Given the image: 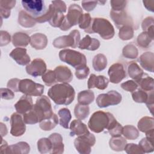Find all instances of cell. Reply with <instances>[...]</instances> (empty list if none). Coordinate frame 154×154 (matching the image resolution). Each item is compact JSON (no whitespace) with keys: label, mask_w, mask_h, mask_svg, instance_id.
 Wrapping results in <instances>:
<instances>
[{"label":"cell","mask_w":154,"mask_h":154,"mask_svg":"<svg viewBox=\"0 0 154 154\" xmlns=\"http://www.w3.org/2000/svg\"><path fill=\"white\" fill-rule=\"evenodd\" d=\"M48 95L55 104L68 105L73 101L75 91L71 85L61 83L51 87L48 91Z\"/></svg>","instance_id":"cell-1"},{"label":"cell","mask_w":154,"mask_h":154,"mask_svg":"<svg viewBox=\"0 0 154 154\" xmlns=\"http://www.w3.org/2000/svg\"><path fill=\"white\" fill-rule=\"evenodd\" d=\"M87 33H97L103 39L109 40L114 36L115 31L108 20L102 17H95L92 19L91 26Z\"/></svg>","instance_id":"cell-2"},{"label":"cell","mask_w":154,"mask_h":154,"mask_svg":"<svg viewBox=\"0 0 154 154\" xmlns=\"http://www.w3.org/2000/svg\"><path fill=\"white\" fill-rule=\"evenodd\" d=\"M113 117L110 112H105L102 111H96L90 117L88 126L92 132L100 133L107 129Z\"/></svg>","instance_id":"cell-3"},{"label":"cell","mask_w":154,"mask_h":154,"mask_svg":"<svg viewBox=\"0 0 154 154\" xmlns=\"http://www.w3.org/2000/svg\"><path fill=\"white\" fill-rule=\"evenodd\" d=\"M59 58L61 61L70 65L75 69L85 66L87 64V59L85 56L76 51L65 49L60 51Z\"/></svg>","instance_id":"cell-4"},{"label":"cell","mask_w":154,"mask_h":154,"mask_svg":"<svg viewBox=\"0 0 154 154\" xmlns=\"http://www.w3.org/2000/svg\"><path fill=\"white\" fill-rule=\"evenodd\" d=\"M82 8L78 4H71L68 8L67 14L64 17L60 28L62 31H67L72 26L79 24L82 15Z\"/></svg>","instance_id":"cell-5"},{"label":"cell","mask_w":154,"mask_h":154,"mask_svg":"<svg viewBox=\"0 0 154 154\" xmlns=\"http://www.w3.org/2000/svg\"><path fill=\"white\" fill-rule=\"evenodd\" d=\"M32 109L38 117L39 123L43 120L51 117L54 114L51 101L45 95H42L37 99Z\"/></svg>","instance_id":"cell-6"},{"label":"cell","mask_w":154,"mask_h":154,"mask_svg":"<svg viewBox=\"0 0 154 154\" xmlns=\"http://www.w3.org/2000/svg\"><path fill=\"white\" fill-rule=\"evenodd\" d=\"M80 32L77 29L72 30L69 35L57 37L53 42V45L56 48H66L71 47L75 48L78 46L80 42Z\"/></svg>","instance_id":"cell-7"},{"label":"cell","mask_w":154,"mask_h":154,"mask_svg":"<svg viewBox=\"0 0 154 154\" xmlns=\"http://www.w3.org/2000/svg\"><path fill=\"white\" fill-rule=\"evenodd\" d=\"M19 91L30 96H40L44 91V86L31 79H23L19 82Z\"/></svg>","instance_id":"cell-8"},{"label":"cell","mask_w":154,"mask_h":154,"mask_svg":"<svg viewBox=\"0 0 154 154\" xmlns=\"http://www.w3.org/2000/svg\"><path fill=\"white\" fill-rule=\"evenodd\" d=\"M96 143L94 135L90 132L78 136L74 141V146L76 150L81 154H89L91 152V147Z\"/></svg>","instance_id":"cell-9"},{"label":"cell","mask_w":154,"mask_h":154,"mask_svg":"<svg viewBox=\"0 0 154 154\" xmlns=\"http://www.w3.org/2000/svg\"><path fill=\"white\" fill-rule=\"evenodd\" d=\"M22 4L25 11L35 19L43 15L48 9L42 0H23Z\"/></svg>","instance_id":"cell-10"},{"label":"cell","mask_w":154,"mask_h":154,"mask_svg":"<svg viewBox=\"0 0 154 154\" xmlns=\"http://www.w3.org/2000/svg\"><path fill=\"white\" fill-rule=\"evenodd\" d=\"M122 99V95L119 92L115 90H111L106 93L99 94L96 102L99 108H106L119 104Z\"/></svg>","instance_id":"cell-11"},{"label":"cell","mask_w":154,"mask_h":154,"mask_svg":"<svg viewBox=\"0 0 154 154\" xmlns=\"http://www.w3.org/2000/svg\"><path fill=\"white\" fill-rule=\"evenodd\" d=\"M25 123L18 112L13 113L10 117V134L14 137L22 136L26 131Z\"/></svg>","instance_id":"cell-12"},{"label":"cell","mask_w":154,"mask_h":154,"mask_svg":"<svg viewBox=\"0 0 154 154\" xmlns=\"http://www.w3.org/2000/svg\"><path fill=\"white\" fill-rule=\"evenodd\" d=\"M26 71L28 74L34 77L42 76L46 72V63L41 58H35L26 66Z\"/></svg>","instance_id":"cell-13"},{"label":"cell","mask_w":154,"mask_h":154,"mask_svg":"<svg viewBox=\"0 0 154 154\" xmlns=\"http://www.w3.org/2000/svg\"><path fill=\"white\" fill-rule=\"evenodd\" d=\"M109 81L113 84H118L126 78V71L122 64L116 63L112 64L108 72Z\"/></svg>","instance_id":"cell-14"},{"label":"cell","mask_w":154,"mask_h":154,"mask_svg":"<svg viewBox=\"0 0 154 154\" xmlns=\"http://www.w3.org/2000/svg\"><path fill=\"white\" fill-rule=\"evenodd\" d=\"M110 17L118 28L125 25H130L134 28V25L131 17L128 15L125 10L116 11H110Z\"/></svg>","instance_id":"cell-15"},{"label":"cell","mask_w":154,"mask_h":154,"mask_svg":"<svg viewBox=\"0 0 154 154\" xmlns=\"http://www.w3.org/2000/svg\"><path fill=\"white\" fill-rule=\"evenodd\" d=\"M9 55L19 65L25 66L30 63L31 59L25 48H16L10 53Z\"/></svg>","instance_id":"cell-16"},{"label":"cell","mask_w":154,"mask_h":154,"mask_svg":"<svg viewBox=\"0 0 154 154\" xmlns=\"http://www.w3.org/2000/svg\"><path fill=\"white\" fill-rule=\"evenodd\" d=\"M108 83L109 79L103 75L96 76L94 74H91L88 80L87 86L88 89L97 88L99 90H105Z\"/></svg>","instance_id":"cell-17"},{"label":"cell","mask_w":154,"mask_h":154,"mask_svg":"<svg viewBox=\"0 0 154 154\" xmlns=\"http://www.w3.org/2000/svg\"><path fill=\"white\" fill-rule=\"evenodd\" d=\"M32 99L30 96L23 95L15 103L14 108L20 114H24L30 111L33 107Z\"/></svg>","instance_id":"cell-18"},{"label":"cell","mask_w":154,"mask_h":154,"mask_svg":"<svg viewBox=\"0 0 154 154\" xmlns=\"http://www.w3.org/2000/svg\"><path fill=\"white\" fill-rule=\"evenodd\" d=\"M54 71L58 82L68 83L73 79V74L70 69L65 66H58Z\"/></svg>","instance_id":"cell-19"},{"label":"cell","mask_w":154,"mask_h":154,"mask_svg":"<svg viewBox=\"0 0 154 154\" xmlns=\"http://www.w3.org/2000/svg\"><path fill=\"white\" fill-rule=\"evenodd\" d=\"M52 144L51 153L61 154L64 152V144L62 136L58 133H53L49 137Z\"/></svg>","instance_id":"cell-20"},{"label":"cell","mask_w":154,"mask_h":154,"mask_svg":"<svg viewBox=\"0 0 154 154\" xmlns=\"http://www.w3.org/2000/svg\"><path fill=\"white\" fill-rule=\"evenodd\" d=\"M78 47L82 50L95 51L100 47V42L96 38H91L90 35H86L81 40H80Z\"/></svg>","instance_id":"cell-21"},{"label":"cell","mask_w":154,"mask_h":154,"mask_svg":"<svg viewBox=\"0 0 154 154\" xmlns=\"http://www.w3.org/2000/svg\"><path fill=\"white\" fill-rule=\"evenodd\" d=\"M30 38V45L34 49L42 50L46 47L48 38L45 34L42 33H35L32 34Z\"/></svg>","instance_id":"cell-22"},{"label":"cell","mask_w":154,"mask_h":154,"mask_svg":"<svg viewBox=\"0 0 154 154\" xmlns=\"http://www.w3.org/2000/svg\"><path fill=\"white\" fill-rule=\"evenodd\" d=\"M70 135L72 137L75 135L79 136L89 132L87 125L79 119L72 120L70 125Z\"/></svg>","instance_id":"cell-23"},{"label":"cell","mask_w":154,"mask_h":154,"mask_svg":"<svg viewBox=\"0 0 154 154\" xmlns=\"http://www.w3.org/2000/svg\"><path fill=\"white\" fill-rule=\"evenodd\" d=\"M141 66L146 70L153 72L154 55L153 52H147L143 53L138 59Z\"/></svg>","instance_id":"cell-24"},{"label":"cell","mask_w":154,"mask_h":154,"mask_svg":"<svg viewBox=\"0 0 154 154\" xmlns=\"http://www.w3.org/2000/svg\"><path fill=\"white\" fill-rule=\"evenodd\" d=\"M30 147L29 144L23 141L19 142L15 144L8 146L5 153H24L26 154L29 152Z\"/></svg>","instance_id":"cell-25"},{"label":"cell","mask_w":154,"mask_h":154,"mask_svg":"<svg viewBox=\"0 0 154 154\" xmlns=\"http://www.w3.org/2000/svg\"><path fill=\"white\" fill-rule=\"evenodd\" d=\"M18 22L23 27L31 28L36 23L35 19L28 14L26 11L21 10L19 13Z\"/></svg>","instance_id":"cell-26"},{"label":"cell","mask_w":154,"mask_h":154,"mask_svg":"<svg viewBox=\"0 0 154 154\" xmlns=\"http://www.w3.org/2000/svg\"><path fill=\"white\" fill-rule=\"evenodd\" d=\"M51 8V16L48 21L49 24L53 26V27H60L62 23V22L64 20V15L63 13L55 9L52 4L49 5Z\"/></svg>","instance_id":"cell-27"},{"label":"cell","mask_w":154,"mask_h":154,"mask_svg":"<svg viewBox=\"0 0 154 154\" xmlns=\"http://www.w3.org/2000/svg\"><path fill=\"white\" fill-rule=\"evenodd\" d=\"M31 38L26 33L18 32L12 36V43L13 46L19 48V46L25 47L30 43Z\"/></svg>","instance_id":"cell-28"},{"label":"cell","mask_w":154,"mask_h":154,"mask_svg":"<svg viewBox=\"0 0 154 154\" xmlns=\"http://www.w3.org/2000/svg\"><path fill=\"white\" fill-rule=\"evenodd\" d=\"M141 88L145 91H153L154 89V80L153 79L148 76L147 74L144 73L143 75L136 82Z\"/></svg>","instance_id":"cell-29"},{"label":"cell","mask_w":154,"mask_h":154,"mask_svg":"<svg viewBox=\"0 0 154 154\" xmlns=\"http://www.w3.org/2000/svg\"><path fill=\"white\" fill-rule=\"evenodd\" d=\"M154 119L153 117L145 116L142 117L138 123V129L144 133L149 132L152 130H154Z\"/></svg>","instance_id":"cell-30"},{"label":"cell","mask_w":154,"mask_h":154,"mask_svg":"<svg viewBox=\"0 0 154 154\" xmlns=\"http://www.w3.org/2000/svg\"><path fill=\"white\" fill-rule=\"evenodd\" d=\"M128 73L129 76L137 82L143 75V70L135 62H131L128 67Z\"/></svg>","instance_id":"cell-31"},{"label":"cell","mask_w":154,"mask_h":154,"mask_svg":"<svg viewBox=\"0 0 154 154\" xmlns=\"http://www.w3.org/2000/svg\"><path fill=\"white\" fill-rule=\"evenodd\" d=\"M93 67L94 70L100 72L104 70L107 66V58L102 54H98L94 56L93 60Z\"/></svg>","instance_id":"cell-32"},{"label":"cell","mask_w":154,"mask_h":154,"mask_svg":"<svg viewBox=\"0 0 154 154\" xmlns=\"http://www.w3.org/2000/svg\"><path fill=\"white\" fill-rule=\"evenodd\" d=\"M58 122L59 120L58 116L54 113L51 117L41 121L39 126L40 128L43 131H51L56 126V125L58 123Z\"/></svg>","instance_id":"cell-33"},{"label":"cell","mask_w":154,"mask_h":154,"mask_svg":"<svg viewBox=\"0 0 154 154\" xmlns=\"http://www.w3.org/2000/svg\"><path fill=\"white\" fill-rule=\"evenodd\" d=\"M94 99V94L91 90H84L80 91L78 94V103L88 105L91 103Z\"/></svg>","instance_id":"cell-34"},{"label":"cell","mask_w":154,"mask_h":154,"mask_svg":"<svg viewBox=\"0 0 154 154\" xmlns=\"http://www.w3.org/2000/svg\"><path fill=\"white\" fill-rule=\"evenodd\" d=\"M58 114L59 116V123L61 126L65 129L69 128V123L70 122L72 116L70 111L66 108H63L58 111Z\"/></svg>","instance_id":"cell-35"},{"label":"cell","mask_w":154,"mask_h":154,"mask_svg":"<svg viewBox=\"0 0 154 154\" xmlns=\"http://www.w3.org/2000/svg\"><path fill=\"white\" fill-rule=\"evenodd\" d=\"M110 148L115 151H122L124 150L126 144V140L122 137H112L109 142Z\"/></svg>","instance_id":"cell-36"},{"label":"cell","mask_w":154,"mask_h":154,"mask_svg":"<svg viewBox=\"0 0 154 154\" xmlns=\"http://www.w3.org/2000/svg\"><path fill=\"white\" fill-rule=\"evenodd\" d=\"M90 113V108L88 105L78 103L74 109L75 116L77 119L84 120L86 119Z\"/></svg>","instance_id":"cell-37"},{"label":"cell","mask_w":154,"mask_h":154,"mask_svg":"<svg viewBox=\"0 0 154 154\" xmlns=\"http://www.w3.org/2000/svg\"><path fill=\"white\" fill-rule=\"evenodd\" d=\"M122 134L126 138L134 140L138 137L139 132L135 126L132 125H126L123 128Z\"/></svg>","instance_id":"cell-38"},{"label":"cell","mask_w":154,"mask_h":154,"mask_svg":"<svg viewBox=\"0 0 154 154\" xmlns=\"http://www.w3.org/2000/svg\"><path fill=\"white\" fill-rule=\"evenodd\" d=\"M122 54L123 57L126 58L135 59L138 57V51L134 44L129 43L123 48Z\"/></svg>","instance_id":"cell-39"},{"label":"cell","mask_w":154,"mask_h":154,"mask_svg":"<svg viewBox=\"0 0 154 154\" xmlns=\"http://www.w3.org/2000/svg\"><path fill=\"white\" fill-rule=\"evenodd\" d=\"M38 150L41 153H50L52 150V144L49 138H42L37 141Z\"/></svg>","instance_id":"cell-40"},{"label":"cell","mask_w":154,"mask_h":154,"mask_svg":"<svg viewBox=\"0 0 154 154\" xmlns=\"http://www.w3.org/2000/svg\"><path fill=\"white\" fill-rule=\"evenodd\" d=\"M153 25L154 20L153 17H146L141 24V27L143 31L147 32L149 37L153 40Z\"/></svg>","instance_id":"cell-41"},{"label":"cell","mask_w":154,"mask_h":154,"mask_svg":"<svg viewBox=\"0 0 154 154\" xmlns=\"http://www.w3.org/2000/svg\"><path fill=\"white\" fill-rule=\"evenodd\" d=\"M119 37L123 40H128L134 37V28L130 25H125L119 28Z\"/></svg>","instance_id":"cell-42"},{"label":"cell","mask_w":154,"mask_h":154,"mask_svg":"<svg viewBox=\"0 0 154 154\" xmlns=\"http://www.w3.org/2000/svg\"><path fill=\"white\" fill-rule=\"evenodd\" d=\"M152 39L149 37L147 32L143 31L137 37V44L142 48H148L152 42Z\"/></svg>","instance_id":"cell-43"},{"label":"cell","mask_w":154,"mask_h":154,"mask_svg":"<svg viewBox=\"0 0 154 154\" xmlns=\"http://www.w3.org/2000/svg\"><path fill=\"white\" fill-rule=\"evenodd\" d=\"M133 100L137 103H146L148 98V93L147 91L139 88L132 93Z\"/></svg>","instance_id":"cell-44"},{"label":"cell","mask_w":154,"mask_h":154,"mask_svg":"<svg viewBox=\"0 0 154 154\" xmlns=\"http://www.w3.org/2000/svg\"><path fill=\"white\" fill-rule=\"evenodd\" d=\"M92 22V19L89 13L83 14L81 17V19L79 22V26L80 28L83 29L85 32H87Z\"/></svg>","instance_id":"cell-45"},{"label":"cell","mask_w":154,"mask_h":154,"mask_svg":"<svg viewBox=\"0 0 154 154\" xmlns=\"http://www.w3.org/2000/svg\"><path fill=\"white\" fill-rule=\"evenodd\" d=\"M42 79L44 83L48 86H51L57 82L55 72L52 70H46V72L42 75Z\"/></svg>","instance_id":"cell-46"},{"label":"cell","mask_w":154,"mask_h":154,"mask_svg":"<svg viewBox=\"0 0 154 154\" xmlns=\"http://www.w3.org/2000/svg\"><path fill=\"white\" fill-rule=\"evenodd\" d=\"M23 119L24 122L28 125H34L39 122L37 116L32 108L23 114Z\"/></svg>","instance_id":"cell-47"},{"label":"cell","mask_w":154,"mask_h":154,"mask_svg":"<svg viewBox=\"0 0 154 154\" xmlns=\"http://www.w3.org/2000/svg\"><path fill=\"white\" fill-rule=\"evenodd\" d=\"M139 146L144 153H149L153 151V142L149 140L146 137L143 138L140 142Z\"/></svg>","instance_id":"cell-48"},{"label":"cell","mask_w":154,"mask_h":154,"mask_svg":"<svg viewBox=\"0 0 154 154\" xmlns=\"http://www.w3.org/2000/svg\"><path fill=\"white\" fill-rule=\"evenodd\" d=\"M124 150L126 151L127 153H129V154L144 153L143 151L142 150L140 146L134 143L126 144V146H125Z\"/></svg>","instance_id":"cell-49"},{"label":"cell","mask_w":154,"mask_h":154,"mask_svg":"<svg viewBox=\"0 0 154 154\" xmlns=\"http://www.w3.org/2000/svg\"><path fill=\"white\" fill-rule=\"evenodd\" d=\"M111 10L116 11L125 10L127 4V1L122 0H111L110 1Z\"/></svg>","instance_id":"cell-50"},{"label":"cell","mask_w":154,"mask_h":154,"mask_svg":"<svg viewBox=\"0 0 154 154\" xmlns=\"http://www.w3.org/2000/svg\"><path fill=\"white\" fill-rule=\"evenodd\" d=\"M90 73V69L87 65L81 66L75 70V76L78 79H84L87 78Z\"/></svg>","instance_id":"cell-51"},{"label":"cell","mask_w":154,"mask_h":154,"mask_svg":"<svg viewBox=\"0 0 154 154\" xmlns=\"http://www.w3.org/2000/svg\"><path fill=\"white\" fill-rule=\"evenodd\" d=\"M138 85L137 84V83L132 80H128L123 83H122L121 84V87L127 91H129V92H133L135 90H136L138 88Z\"/></svg>","instance_id":"cell-52"},{"label":"cell","mask_w":154,"mask_h":154,"mask_svg":"<svg viewBox=\"0 0 154 154\" xmlns=\"http://www.w3.org/2000/svg\"><path fill=\"white\" fill-rule=\"evenodd\" d=\"M16 4L15 0H1L0 1V9L11 11Z\"/></svg>","instance_id":"cell-53"},{"label":"cell","mask_w":154,"mask_h":154,"mask_svg":"<svg viewBox=\"0 0 154 154\" xmlns=\"http://www.w3.org/2000/svg\"><path fill=\"white\" fill-rule=\"evenodd\" d=\"M1 98L3 99L10 100L14 98V94L12 91V90L8 88H1Z\"/></svg>","instance_id":"cell-54"},{"label":"cell","mask_w":154,"mask_h":154,"mask_svg":"<svg viewBox=\"0 0 154 154\" xmlns=\"http://www.w3.org/2000/svg\"><path fill=\"white\" fill-rule=\"evenodd\" d=\"M98 1H82L81 4L83 8L87 11H91L94 9L96 7Z\"/></svg>","instance_id":"cell-55"},{"label":"cell","mask_w":154,"mask_h":154,"mask_svg":"<svg viewBox=\"0 0 154 154\" xmlns=\"http://www.w3.org/2000/svg\"><path fill=\"white\" fill-rule=\"evenodd\" d=\"M52 4L54 6V7L57 9V10L62 12V13H65L66 12L67 7L65 2L63 1H52Z\"/></svg>","instance_id":"cell-56"},{"label":"cell","mask_w":154,"mask_h":154,"mask_svg":"<svg viewBox=\"0 0 154 154\" xmlns=\"http://www.w3.org/2000/svg\"><path fill=\"white\" fill-rule=\"evenodd\" d=\"M11 40L10 35L8 32L5 31H1V39H0V45L1 46L7 45Z\"/></svg>","instance_id":"cell-57"},{"label":"cell","mask_w":154,"mask_h":154,"mask_svg":"<svg viewBox=\"0 0 154 154\" xmlns=\"http://www.w3.org/2000/svg\"><path fill=\"white\" fill-rule=\"evenodd\" d=\"M20 79L17 78H13L8 81L7 83V87L8 88L11 89L14 92L19 91V84L20 82Z\"/></svg>","instance_id":"cell-58"},{"label":"cell","mask_w":154,"mask_h":154,"mask_svg":"<svg viewBox=\"0 0 154 154\" xmlns=\"http://www.w3.org/2000/svg\"><path fill=\"white\" fill-rule=\"evenodd\" d=\"M154 94H153V90L149 91L148 93V98L147 101L146 102V104L149 108L150 112L153 114V105H154V98H153Z\"/></svg>","instance_id":"cell-59"},{"label":"cell","mask_w":154,"mask_h":154,"mask_svg":"<svg viewBox=\"0 0 154 154\" xmlns=\"http://www.w3.org/2000/svg\"><path fill=\"white\" fill-rule=\"evenodd\" d=\"M122 126L118 122L117 125L111 130L108 131V132L112 136V137H119L121 136L122 134Z\"/></svg>","instance_id":"cell-60"},{"label":"cell","mask_w":154,"mask_h":154,"mask_svg":"<svg viewBox=\"0 0 154 154\" xmlns=\"http://www.w3.org/2000/svg\"><path fill=\"white\" fill-rule=\"evenodd\" d=\"M144 6L147 8V10L152 12L154 11V1L153 0H148V1H143Z\"/></svg>","instance_id":"cell-61"},{"label":"cell","mask_w":154,"mask_h":154,"mask_svg":"<svg viewBox=\"0 0 154 154\" xmlns=\"http://www.w3.org/2000/svg\"><path fill=\"white\" fill-rule=\"evenodd\" d=\"M1 137H3L4 135H6V134H7V128L5 126V124H4L3 123H1Z\"/></svg>","instance_id":"cell-62"},{"label":"cell","mask_w":154,"mask_h":154,"mask_svg":"<svg viewBox=\"0 0 154 154\" xmlns=\"http://www.w3.org/2000/svg\"><path fill=\"white\" fill-rule=\"evenodd\" d=\"M8 144L7 143L4 141L2 137V142H1V153H5V152L7 149V148L8 147Z\"/></svg>","instance_id":"cell-63"}]
</instances>
